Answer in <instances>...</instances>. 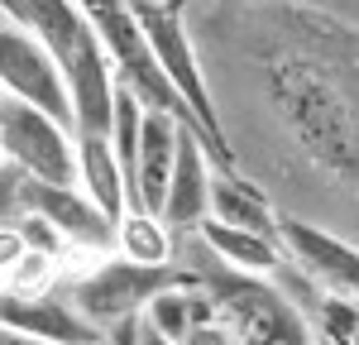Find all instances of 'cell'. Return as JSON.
<instances>
[{
	"instance_id": "obj_1",
	"label": "cell",
	"mask_w": 359,
	"mask_h": 345,
	"mask_svg": "<svg viewBox=\"0 0 359 345\" xmlns=\"http://www.w3.org/2000/svg\"><path fill=\"white\" fill-rule=\"evenodd\" d=\"M25 29L53 53L57 72L72 91L77 135H111V111L120 82H115L111 58L101 48L91 20L77 10V0H29Z\"/></svg>"
},
{
	"instance_id": "obj_2",
	"label": "cell",
	"mask_w": 359,
	"mask_h": 345,
	"mask_svg": "<svg viewBox=\"0 0 359 345\" xmlns=\"http://www.w3.org/2000/svg\"><path fill=\"white\" fill-rule=\"evenodd\" d=\"M201 240V235H196ZM192 283L211 297L216 321L235 336L240 345H321L311 321L302 316V307L273 283V278H254L240 273L201 245V259L192 269Z\"/></svg>"
},
{
	"instance_id": "obj_3",
	"label": "cell",
	"mask_w": 359,
	"mask_h": 345,
	"mask_svg": "<svg viewBox=\"0 0 359 345\" xmlns=\"http://www.w3.org/2000/svg\"><path fill=\"white\" fill-rule=\"evenodd\" d=\"M135 15H139V25H144V34H149V48L158 58L168 86L177 91V101L192 115V130L201 135L211 163H221V172H235V158H230V149H225L216 96H211V86H206V72H201V62H196V48H192V39H187V29H182V20H177V10H172V5H158V0H135Z\"/></svg>"
},
{
	"instance_id": "obj_4",
	"label": "cell",
	"mask_w": 359,
	"mask_h": 345,
	"mask_svg": "<svg viewBox=\"0 0 359 345\" xmlns=\"http://www.w3.org/2000/svg\"><path fill=\"white\" fill-rule=\"evenodd\" d=\"M192 283L187 269L177 264H135V259H120V255H106L96 269H86L82 278L72 283V302L82 307V316L101 331H115L125 321H139V316L154 307V297H163L168 288H182Z\"/></svg>"
},
{
	"instance_id": "obj_5",
	"label": "cell",
	"mask_w": 359,
	"mask_h": 345,
	"mask_svg": "<svg viewBox=\"0 0 359 345\" xmlns=\"http://www.w3.org/2000/svg\"><path fill=\"white\" fill-rule=\"evenodd\" d=\"M0 149L5 163L48 187H77V130L25 101H0Z\"/></svg>"
},
{
	"instance_id": "obj_6",
	"label": "cell",
	"mask_w": 359,
	"mask_h": 345,
	"mask_svg": "<svg viewBox=\"0 0 359 345\" xmlns=\"http://www.w3.org/2000/svg\"><path fill=\"white\" fill-rule=\"evenodd\" d=\"M0 91L10 101H25V106H34V111L53 115V120L77 130L72 91L62 82L53 53L20 25H0Z\"/></svg>"
},
{
	"instance_id": "obj_7",
	"label": "cell",
	"mask_w": 359,
	"mask_h": 345,
	"mask_svg": "<svg viewBox=\"0 0 359 345\" xmlns=\"http://www.w3.org/2000/svg\"><path fill=\"white\" fill-rule=\"evenodd\" d=\"M20 211L39 216L62 245H77V250H91V255H115V221L82 187H48V182L25 177Z\"/></svg>"
},
{
	"instance_id": "obj_8",
	"label": "cell",
	"mask_w": 359,
	"mask_h": 345,
	"mask_svg": "<svg viewBox=\"0 0 359 345\" xmlns=\"http://www.w3.org/2000/svg\"><path fill=\"white\" fill-rule=\"evenodd\" d=\"M278 240H283V255L292 259L311 283L326 288V297L359 302V245H350V240H340L321 226H306L297 216L278 221Z\"/></svg>"
},
{
	"instance_id": "obj_9",
	"label": "cell",
	"mask_w": 359,
	"mask_h": 345,
	"mask_svg": "<svg viewBox=\"0 0 359 345\" xmlns=\"http://www.w3.org/2000/svg\"><path fill=\"white\" fill-rule=\"evenodd\" d=\"M0 326L5 331H25L34 341L48 345H101L106 331L91 326L82 316V307L72 302V292H10L0 288Z\"/></svg>"
},
{
	"instance_id": "obj_10",
	"label": "cell",
	"mask_w": 359,
	"mask_h": 345,
	"mask_svg": "<svg viewBox=\"0 0 359 345\" xmlns=\"http://www.w3.org/2000/svg\"><path fill=\"white\" fill-rule=\"evenodd\" d=\"M182 120L163 111L144 115V135H139V158H135V177H130V201L135 211H149L163 221V201L172 187V168H177V149H182Z\"/></svg>"
},
{
	"instance_id": "obj_11",
	"label": "cell",
	"mask_w": 359,
	"mask_h": 345,
	"mask_svg": "<svg viewBox=\"0 0 359 345\" xmlns=\"http://www.w3.org/2000/svg\"><path fill=\"white\" fill-rule=\"evenodd\" d=\"M211 177H216V163H211L201 135L196 130H182L172 187H168V201H163V226L168 230H196L211 216Z\"/></svg>"
},
{
	"instance_id": "obj_12",
	"label": "cell",
	"mask_w": 359,
	"mask_h": 345,
	"mask_svg": "<svg viewBox=\"0 0 359 345\" xmlns=\"http://www.w3.org/2000/svg\"><path fill=\"white\" fill-rule=\"evenodd\" d=\"M77 187L111 216L115 226L135 211V201H130V177L120 168V154H115L111 135H77Z\"/></svg>"
},
{
	"instance_id": "obj_13",
	"label": "cell",
	"mask_w": 359,
	"mask_h": 345,
	"mask_svg": "<svg viewBox=\"0 0 359 345\" xmlns=\"http://www.w3.org/2000/svg\"><path fill=\"white\" fill-rule=\"evenodd\" d=\"M196 235H201V245L221 259V264L240 269V273H254V278H273L278 269L287 264V255H283V240L254 235V230L221 226V221H211V216L196 226Z\"/></svg>"
},
{
	"instance_id": "obj_14",
	"label": "cell",
	"mask_w": 359,
	"mask_h": 345,
	"mask_svg": "<svg viewBox=\"0 0 359 345\" xmlns=\"http://www.w3.org/2000/svg\"><path fill=\"white\" fill-rule=\"evenodd\" d=\"M211 221H221V226H235V230H254V235H269L278 240V216L269 201L259 197L254 187H249L245 177H235V172H221L211 177Z\"/></svg>"
},
{
	"instance_id": "obj_15",
	"label": "cell",
	"mask_w": 359,
	"mask_h": 345,
	"mask_svg": "<svg viewBox=\"0 0 359 345\" xmlns=\"http://www.w3.org/2000/svg\"><path fill=\"white\" fill-rule=\"evenodd\" d=\"M206 321H216V307H211V297L196 283L168 288L163 297H154V307L144 312V326H154V331L168 336L172 345H182L196 326H206Z\"/></svg>"
},
{
	"instance_id": "obj_16",
	"label": "cell",
	"mask_w": 359,
	"mask_h": 345,
	"mask_svg": "<svg viewBox=\"0 0 359 345\" xmlns=\"http://www.w3.org/2000/svg\"><path fill=\"white\" fill-rule=\"evenodd\" d=\"M115 255L163 269V264H172V230H168L158 216H149V211H130V216L115 226Z\"/></svg>"
},
{
	"instance_id": "obj_17",
	"label": "cell",
	"mask_w": 359,
	"mask_h": 345,
	"mask_svg": "<svg viewBox=\"0 0 359 345\" xmlns=\"http://www.w3.org/2000/svg\"><path fill=\"white\" fill-rule=\"evenodd\" d=\"M316 321L326 345H359V302L350 297H321L316 302Z\"/></svg>"
},
{
	"instance_id": "obj_18",
	"label": "cell",
	"mask_w": 359,
	"mask_h": 345,
	"mask_svg": "<svg viewBox=\"0 0 359 345\" xmlns=\"http://www.w3.org/2000/svg\"><path fill=\"white\" fill-rule=\"evenodd\" d=\"M20 192H25V172L20 168H0V230L20 221Z\"/></svg>"
},
{
	"instance_id": "obj_19",
	"label": "cell",
	"mask_w": 359,
	"mask_h": 345,
	"mask_svg": "<svg viewBox=\"0 0 359 345\" xmlns=\"http://www.w3.org/2000/svg\"><path fill=\"white\" fill-rule=\"evenodd\" d=\"M182 345H240V341L225 331L221 321H206V326H196V331H192V336H187Z\"/></svg>"
},
{
	"instance_id": "obj_20",
	"label": "cell",
	"mask_w": 359,
	"mask_h": 345,
	"mask_svg": "<svg viewBox=\"0 0 359 345\" xmlns=\"http://www.w3.org/2000/svg\"><path fill=\"white\" fill-rule=\"evenodd\" d=\"M0 345H48V341H34L25 331H5V326H0Z\"/></svg>"
},
{
	"instance_id": "obj_21",
	"label": "cell",
	"mask_w": 359,
	"mask_h": 345,
	"mask_svg": "<svg viewBox=\"0 0 359 345\" xmlns=\"http://www.w3.org/2000/svg\"><path fill=\"white\" fill-rule=\"evenodd\" d=\"M139 345H172L168 336H158L154 326H139Z\"/></svg>"
},
{
	"instance_id": "obj_22",
	"label": "cell",
	"mask_w": 359,
	"mask_h": 345,
	"mask_svg": "<svg viewBox=\"0 0 359 345\" xmlns=\"http://www.w3.org/2000/svg\"><path fill=\"white\" fill-rule=\"evenodd\" d=\"M0 168H5V149H0Z\"/></svg>"
},
{
	"instance_id": "obj_23",
	"label": "cell",
	"mask_w": 359,
	"mask_h": 345,
	"mask_svg": "<svg viewBox=\"0 0 359 345\" xmlns=\"http://www.w3.org/2000/svg\"><path fill=\"white\" fill-rule=\"evenodd\" d=\"M0 101H5V91H0Z\"/></svg>"
},
{
	"instance_id": "obj_24",
	"label": "cell",
	"mask_w": 359,
	"mask_h": 345,
	"mask_svg": "<svg viewBox=\"0 0 359 345\" xmlns=\"http://www.w3.org/2000/svg\"><path fill=\"white\" fill-rule=\"evenodd\" d=\"M101 345H111V341H101Z\"/></svg>"
},
{
	"instance_id": "obj_25",
	"label": "cell",
	"mask_w": 359,
	"mask_h": 345,
	"mask_svg": "<svg viewBox=\"0 0 359 345\" xmlns=\"http://www.w3.org/2000/svg\"><path fill=\"white\" fill-rule=\"evenodd\" d=\"M0 25H5V20H0Z\"/></svg>"
}]
</instances>
